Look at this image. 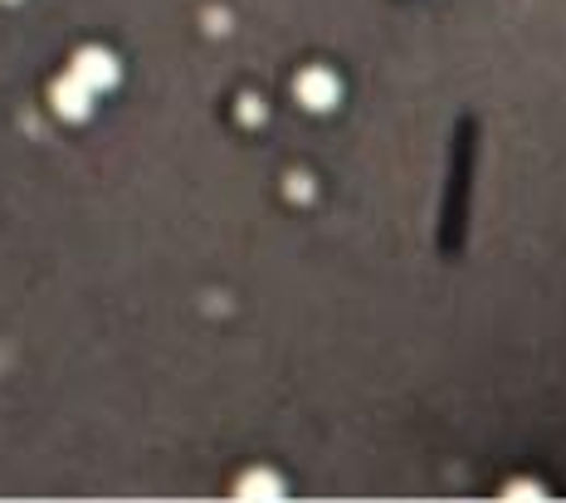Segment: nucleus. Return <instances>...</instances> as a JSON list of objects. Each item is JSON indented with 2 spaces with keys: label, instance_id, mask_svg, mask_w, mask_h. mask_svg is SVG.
Masks as SVG:
<instances>
[{
  "label": "nucleus",
  "instance_id": "f257e3e1",
  "mask_svg": "<svg viewBox=\"0 0 566 503\" xmlns=\"http://www.w3.org/2000/svg\"><path fill=\"white\" fill-rule=\"evenodd\" d=\"M73 79H83L93 93H103L118 83V59H113L108 49H79V55H73Z\"/></svg>",
  "mask_w": 566,
  "mask_h": 503
},
{
  "label": "nucleus",
  "instance_id": "f03ea898",
  "mask_svg": "<svg viewBox=\"0 0 566 503\" xmlns=\"http://www.w3.org/2000/svg\"><path fill=\"white\" fill-rule=\"evenodd\" d=\"M49 103H55V113L59 118H69V122H79V118H89L93 113V89L83 79H59L55 89H49Z\"/></svg>",
  "mask_w": 566,
  "mask_h": 503
},
{
  "label": "nucleus",
  "instance_id": "7ed1b4c3",
  "mask_svg": "<svg viewBox=\"0 0 566 503\" xmlns=\"http://www.w3.org/2000/svg\"><path fill=\"white\" fill-rule=\"evenodd\" d=\"M338 93H342V83L332 79L328 69H308L298 79V103L303 108H313V113H328L332 103H338Z\"/></svg>",
  "mask_w": 566,
  "mask_h": 503
},
{
  "label": "nucleus",
  "instance_id": "20e7f679",
  "mask_svg": "<svg viewBox=\"0 0 566 503\" xmlns=\"http://www.w3.org/2000/svg\"><path fill=\"white\" fill-rule=\"evenodd\" d=\"M283 484L274 475H245L239 479V499H279Z\"/></svg>",
  "mask_w": 566,
  "mask_h": 503
}]
</instances>
